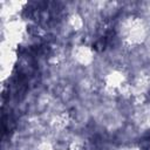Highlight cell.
Masks as SVG:
<instances>
[{
  "label": "cell",
  "mask_w": 150,
  "mask_h": 150,
  "mask_svg": "<svg viewBox=\"0 0 150 150\" xmlns=\"http://www.w3.org/2000/svg\"><path fill=\"white\" fill-rule=\"evenodd\" d=\"M145 43H146V47L150 49V35H146V38H145Z\"/></svg>",
  "instance_id": "cell-3"
},
{
  "label": "cell",
  "mask_w": 150,
  "mask_h": 150,
  "mask_svg": "<svg viewBox=\"0 0 150 150\" xmlns=\"http://www.w3.org/2000/svg\"><path fill=\"white\" fill-rule=\"evenodd\" d=\"M125 150H139V149H137V148H129V149H125Z\"/></svg>",
  "instance_id": "cell-4"
},
{
  "label": "cell",
  "mask_w": 150,
  "mask_h": 150,
  "mask_svg": "<svg viewBox=\"0 0 150 150\" xmlns=\"http://www.w3.org/2000/svg\"><path fill=\"white\" fill-rule=\"evenodd\" d=\"M120 36L128 45H138L145 41L146 29L138 18H128L120 25Z\"/></svg>",
  "instance_id": "cell-1"
},
{
  "label": "cell",
  "mask_w": 150,
  "mask_h": 150,
  "mask_svg": "<svg viewBox=\"0 0 150 150\" xmlns=\"http://www.w3.org/2000/svg\"><path fill=\"white\" fill-rule=\"evenodd\" d=\"M74 57L81 63H88L93 59L91 50L86 46H79L74 50Z\"/></svg>",
  "instance_id": "cell-2"
}]
</instances>
